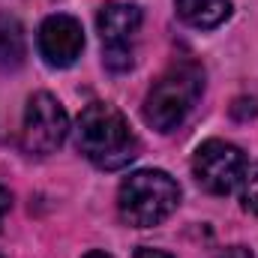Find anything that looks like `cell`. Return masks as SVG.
Segmentation results:
<instances>
[{"instance_id": "obj_11", "label": "cell", "mask_w": 258, "mask_h": 258, "mask_svg": "<svg viewBox=\"0 0 258 258\" xmlns=\"http://www.w3.org/2000/svg\"><path fill=\"white\" fill-rule=\"evenodd\" d=\"M219 258H252V252L246 246H231V249H225Z\"/></svg>"}, {"instance_id": "obj_13", "label": "cell", "mask_w": 258, "mask_h": 258, "mask_svg": "<svg viewBox=\"0 0 258 258\" xmlns=\"http://www.w3.org/2000/svg\"><path fill=\"white\" fill-rule=\"evenodd\" d=\"M9 201H12V198H9V192L0 186V219H3V216H6V210H9Z\"/></svg>"}, {"instance_id": "obj_5", "label": "cell", "mask_w": 258, "mask_h": 258, "mask_svg": "<svg viewBox=\"0 0 258 258\" xmlns=\"http://www.w3.org/2000/svg\"><path fill=\"white\" fill-rule=\"evenodd\" d=\"M69 132V117L63 105L51 93H33L24 108L21 123V147L30 156H48L63 144Z\"/></svg>"}, {"instance_id": "obj_4", "label": "cell", "mask_w": 258, "mask_h": 258, "mask_svg": "<svg viewBox=\"0 0 258 258\" xmlns=\"http://www.w3.org/2000/svg\"><path fill=\"white\" fill-rule=\"evenodd\" d=\"M192 174L198 186L210 195H228L246 174V156L237 144L210 138L192 156Z\"/></svg>"}, {"instance_id": "obj_10", "label": "cell", "mask_w": 258, "mask_h": 258, "mask_svg": "<svg viewBox=\"0 0 258 258\" xmlns=\"http://www.w3.org/2000/svg\"><path fill=\"white\" fill-rule=\"evenodd\" d=\"M243 189H240V204H243V210H249V213H255L258 216V162L243 174Z\"/></svg>"}, {"instance_id": "obj_2", "label": "cell", "mask_w": 258, "mask_h": 258, "mask_svg": "<svg viewBox=\"0 0 258 258\" xmlns=\"http://www.w3.org/2000/svg\"><path fill=\"white\" fill-rule=\"evenodd\" d=\"M201 87H204L201 66L189 63V60L174 63L153 81V87L144 99V120L159 132L177 129L198 102Z\"/></svg>"}, {"instance_id": "obj_12", "label": "cell", "mask_w": 258, "mask_h": 258, "mask_svg": "<svg viewBox=\"0 0 258 258\" xmlns=\"http://www.w3.org/2000/svg\"><path fill=\"white\" fill-rule=\"evenodd\" d=\"M135 258H171V255H165V252H159V249H138Z\"/></svg>"}, {"instance_id": "obj_6", "label": "cell", "mask_w": 258, "mask_h": 258, "mask_svg": "<svg viewBox=\"0 0 258 258\" xmlns=\"http://www.w3.org/2000/svg\"><path fill=\"white\" fill-rule=\"evenodd\" d=\"M96 27L105 45V66L120 72L132 66V39L141 30V9L135 3H108L96 15Z\"/></svg>"}, {"instance_id": "obj_9", "label": "cell", "mask_w": 258, "mask_h": 258, "mask_svg": "<svg viewBox=\"0 0 258 258\" xmlns=\"http://www.w3.org/2000/svg\"><path fill=\"white\" fill-rule=\"evenodd\" d=\"M27 57L24 27L12 15H0V72H12Z\"/></svg>"}, {"instance_id": "obj_7", "label": "cell", "mask_w": 258, "mask_h": 258, "mask_svg": "<svg viewBox=\"0 0 258 258\" xmlns=\"http://www.w3.org/2000/svg\"><path fill=\"white\" fill-rule=\"evenodd\" d=\"M39 54L48 66L66 69L84 51V30L72 15H48L39 27Z\"/></svg>"}, {"instance_id": "obj_8", "label": "cell", "mask_w": 258, "mask_h": 258, "mask_svg": "<svg viewBox=\"0 0 258 258\" xmlns=\"http://www.w3.org/2000/svg\"><path fill=\"white\" fill-rule=\"evenodd\" d=\"M177 15L198 30H213L231 15V0H174Z\"/></svg>"}, {"instance_id": "obj_14", "label": "cell", "mask_w": 258, "mask_h": 258, "mask_svg": "<svg viewBox=\"0 0 258 258\" xmlns=\"http://www.w3.org/2000/svg\"><path fill=\"white\" fill-rule=\"evenodd\" d=\"M84 258H111V255H108V252H87Z\"/></svg>"}, {"instance_id": "obj_1", "label": "cell", "mask_w": 258, "mask_h": 258, "mask_svg": "<svg viewBox=\"0 0 258 258\" xmlns=\"http://www.w3.org/2000/svg\"><path fill=\"white\" fill-rule=\"evenodd\" d=\"M78 150L105 171H117L138 156V138L129 129V120L105 102H90L75 126Z\"/></svg>"}, {"instance_id": "obj_3", "label": "cell", "mask_w": 258, "mask_h": 258, "mask_svg": "<svg viewBox=\"0 0 258 258\" xmlns=\"http://www.w3.org/2000/svg\"><path fill=\"white\" fill-rule=\"evenodd\" d=\"M180 201V186L156 168H144L129 174L120 183L117 192V210L123 216V222L135 225V228H150L159 225L162 219H168L174 213Z\"/></svg>"}]
</instances>
